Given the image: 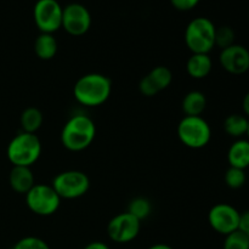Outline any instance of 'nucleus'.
<instances>
[{
	"mask_svg": "<svg viewBox=\"0 0 249 249\" xmlns=\"http://www.w3.org/2000/svg\"><path fill=\"white\" fill-rule=\"evenodd\" d=\"M21 128L24 133L36 134V131L41 128L44 122L43 113L36 107H27L21 114Z\"/></svg>",
	"mask_w": 249,
	"mask_h": 249,
	"instance_id": "nucleus-19",
	"label": "nucleus"
},
{
	"mask_svg": "<svg viewBox=\"0 0 249 249\" xmlns=\"http://www.w3.org/2000/svg\"><path fill=\"white\" fill-rule=\"evenodd\" d=\"M84 249H111L108 247V245H106L105 242L101 241H94V242H90L85 246Z\"/></svg>",
	"mask_w": 249,
	"mask_h": 249,
	"instance_id": "nucleus-29",
	"label": "nucleus"
},
{
	"mask_svg": "<svg viewBox=\"0 0 249 249\" xmlns=\"http://www.w3.org/2000/svg\"><path fill=\"white\" fill-rule=\"evenodd\" d=\"M51 186L61 199H77L89 191L90 179L80 170H66L53 178Z\"/></svg>",
	"mask_w": 249,
	"mask_h": 249,
	"instance_id": "nucleus-7",
	"label": "nucleus"
},
{
	"mask_svg": "<svg viewBox=\"0 0 249 249\" xmlns=\"http://www.w3.org/2000/svg\"><path fill=\"white\" fill-rule=\"evenodd\" d=\"M90 27H91V15L84 5L79 2H71L63 7L62 28L70 36H84L89 32Z\"/></svg>",
	"mask_w": 249,
	"mask_h": 249,
	"instance_id": "nucleus-10",
	"label": "nucleus"
},
{
	"mask_svg": "<svg viewBox=\"0 0 249 249\" xmlns=\"http://www.w3.org/2000/svg\"><path fill=\"white\" fill-rule=\"evenodd\" d=\"M228 162L230 167L246 170L249 167V140L237 139L231 143L228 151Z\"/></svg>",
	"mask_w": 249,
	"mask_h": 249,
	"instance_id": "nucleus-15",
	"label": "nucleus"
},
{
	"mask_svg": "<svg viewBox=\"0 0 249 249\" xmlns=\"http://www.w3.org/2000/svg\"><path fill=\"white\" fill-rule=\"evenodd\" d=\"M235 39L236 33L230 26H221L215 29V46L220 48L221 50L233 45Z\"/></svg>",
	"mask_w": 249,
	"mask_h": 249,
	"instance_id": "nucleus-23",
	"label": "nucleus"
},
{
	"mask_svg": "<svg viewBox=\"0 0 249 249\" xmlns=\"http://www.w3.org/2000/svg\"><path fill=\"white\" fill-rule=\"evenodd\" d=\"M12 249H51L50 246L40 237L27 236L17 241Z\"/></svg>",
	"mask_w": 249,
	"mask_h": 249,
	"instance_id": "nucleus-25",
	"label": "nucleus"
},
{
	"mask_svg": "<svg viewBox=\"0 0 249 249\" xmlns=\"http://www.w3.org/2000/svg\"><path fill=\"white\" fill-rule=\"evenodd\" d=\"M215 24L207 17H196L185 29V44L192 53H209L215 48Z\"/></svg>",
	"mask_w": 249,
	"mask_h": 249,
	"instance_id": "nucleus-4",
	"label": "nucleus"
},
{
	"mask_svg": "<svg viewBox=\"0 0 249 249\" xmlns=\"http://www.w3.org/2000/svg\"><path fill=\"white\" fill-rule=\"evenodd\" d=\"M140 230L141 221L128 212L114 215L107 225L109 240L118 245H125L134 241L140 233Z\"/></svg>",
	"mask_w": 249,
	"mask_h": 249,
	"instance_id": "nucleus-9",
	"label": "nucleus"
},
{
	"mask_svg": "<svg viewBox=\"0 0 249 249\" xmlns=\"http://www.w3.org/2000/svg\"><path fill=\"white\" fill-rule=\"evenodd\" d=\"M242 109H243V114L249 119V91L245 95L242 100Z\"/></svg>",
	"mask_w": 249,
	"mask_h": 249,
	"instance_id": "nucleus-30",
	"label": "nucleus"
},
{
	"mask_svg": "<svg viewBox=\"0 0 249 249\" xmlns=\"http://www.w3.org/2000/svg\"><path fill=\"white\" fill-rule=\"evenodd\" d=\"M63 7L57 0H38L33 7L34 23L40 33L53 34L62 28Z\"/></svg>",
	"mask_w": 249,
	"mask_h": 249,
	"instance_id": "nucleus-8",
	"label": "nucleus"
},
{
	"mask_svg": "<svg viewBox=\"0 0 249 249\" xmlns=\"http://www.w3.org/2000/svg\"><path fill=\"white\" fill-rule=\"evenodd\" d=\"M181 108L185 116L201 117L207 108L206 95L198 90H192V91L187 92L182 99Z\"/></svg>",
	"mask_w": 249,
	"mask_h": 249,
	"instance_id": "nucleus-16",
	"label": "nucleus"
},
{
	"mask_svg": "<svg viewBox=\"0 0 249 249\" xmlns=\"http://www.w3.org/2000/svg\"><path fill=\"white\" fill-rule=\"evenodd\" d=\"M147 75L151 79V82L153 83V85L157 88L158 91L167 89L173 82L172 71L168 67H165V66H157L153 70H151V72Z\"/></svg>",
	"mask_w": 249,
	"mask_h": 249,
	"instance_id": "nucleus-21",
	"label": "nucleus"
},
{
	"mask_svg": "<svg viewBox=\"0 0 249 249\" xmlns=\"http://www.w3.org/2000/svg\"><path fill=\"white\" fill-rule=\"evenodd\" d=\"M249 119L245 114L232 113L228 116L224 121V130L231 138L242 139L243 136L247 135Z\"/></svg>",
	"mask_w": 249,
	"mask_h": 249,
	"instance_id": "nucleus-18",
	"label": "nucleus"
},
{
	"mask_svg": "<svg viewBox=\"0 0 249 249\" xmlns=\"http://www.w3.org/2000/svg\"><path fill=\"white\" fill-rule=\"evenodd\" d=\"M247 135H248V140H249V123H248V130H247Z\"/></svg>",
	"mask_w": 249,
	"mask_h": 249,
	"instance_id": "nucleus-32",
	"label": "nucleus"
},
{
	"mask_svg": "<svg viewBox=\"0 0 249 249\" xmlns=\"http://www.w3.org/2000/svg\"><path fill=\"white\" fill-rule=\"evenodd\" d=\"M219 62L230 74H245L249 71V50L246 46L235 43L220 51Z\"/></svg>",
	"mask_w": 249,
	"mask_h": 249,
	"instance_id": "nucleus-12",
	"label": "nucleus"
},
{
	"mask_svg": "<svg viewBox=\"0 0 249 249\" xmlns=\"http://www.w3.org/2000/svg\"><path fill=\"white\" fill-rule=\"evenodd\" d=\"M96 136V125L89 116L74 114L61 130V143L71 152H80L89 147Z\"/></svg>",
	"mask_w": 249,
	"mask_h": 249,
	"instance_id": "nucleus-2",
	"label": "nucleus"
},
{
	"mask_svg": "<svg viewBox=\"0 0 249 249\" xmlns=\"http://www.w3.org/2000/svg\"><path fill=\"white\" fill-rule=\"evenodd\" d=\"M224 181H225L226 186L229 189L238 190L245 186L246 181H247V175H246V172L243 169L230 167L225 172Z\"/></svg>",
	"mask_w": 249,
	"mask_h": 249,
	"instance_id": "nucleus-22",
	"label": "nucleus"
},
{
	"mask_svg": "<svg viewBox=\"0 0 249 249\" xmlns=\"http://www.w3.org/2000/svg\"><path fill=\"white\" fill-rule=\"evenodd\" d=\"M147 249H174V248L170 247L169 245H165V243H156V245H152Z\"/></svg>",
	"mask_w": 249,
	"mask_h": 249,
	"instance_id": "nucleus-31",
	"label": "nucleus"
},
{
	"mask_svg": "<svg viewBox=\"0 0 249 249\" xmlns=\"http://www.w3.org/2000/svg\"><path fill=\"white\" fill-rule=\"evenodd\" d=\"M238 230L249 238V211H245L240 214V223H238Z\"/></svg>",
	"mask_w": 249,
	"mask_h": 249,
	"instance_id": "nucleus-28",
	"label": "nucleus"
},
{
	"mask_svg": "<svg viewBox=\"0 0 249 249\" xmlns=\"http://www.w3.org/2000/svg\"><path fill=\"white\" fill-rule=\"evenodd\" d=\"M240 212L229 203H218L211 208L208 213V223L215 232L229 235L238 230Z\"/></svg>",
	"mask_w": 249,
	"mask_h": 249,
	"instance_id": "nucleus-11",
	"label": "nucleus"
},
{
	"mask_svg": "<svg viewBox=\"0 0 249 249\" xmlns=\"http://www.w3.org/2000/svg\"><path fill=\"white\" fill-rule=\"evenodd\" d=\"M213 70L209 53H192L186 62V72L194 79H204Z\"/></svg>",
	"mask_w": 249,
	"mask_h": 249,
	"instance_id": "nucleus-14",
	"label": "nucleus"
},
{
	"mask_svg": "<svg viewBox=\"0 0 249 249\" xmlns=\"http://www.w3.org/2000/svg\"><path fill=\"white\" fill-rule=\"evenodd\" d=\"M177 134L182 145L192 150L206 147L212 139L211 125L202 116H185L178 124Z\"/></svg>",
	"mask_w": 249,
	"mask_h": 249,
	"instance_id": "nucleus-5",
	"label": "nucleus"
},
{
	"mask_svg": "<svg viewBox=\"0 0 249 249\" xmlns=\"http://www.w3.org/2000/svg\"><path fill=\"white\" fill-rule=\"evenodd\" d=\"M128 213L135 216L140 221L145 220L152 213V203L146 197H135L128 206Z\"/></svg>",
	"mask_w": 249,
	"mask_h": 249,
	"instance_id": "nucleus-20",
	"label": "nucleus"
},
{
	"mask_svg": "<svg viewBox=\"0 0 249 249\" xmlns=\"http://www.w3.org/2000/svg\"><path fill=\"white\" fill-rule=\"evenodd\" d=\"M58 43L53 34L40 33L34 41V53L40 60L48 61L56 56Z\"/></svg>",
	"mask_w": 249,
	"mask_h": 249,
	"instance_id": "nucleus-17",
	"label": "nucleus"
},
{
	"mask_svg": "<svg viewBox=\"0 0 249 249\" xmlns=\"http://www.w3.org/2000/svg\"><path fill=\"white\" fill-rule=\"evenodd\" d=\"M9 184L16 194L26 195L36 185L33 172L29 167H12L9 174Z\"/></svg>",
	"mask_w": 249,
	"mask_h": 249,
	"instance_id": "nucleus-13",
	"label": "nucleus"
},
{
	"mask_svg": "<svg viewBox=\"0 0 249 249\" xmlns=\"http://www.w3.org/2000/svg\"><path fill=\"white\" fill-rule=\"evenodd\" d=\"M139 90H140V92L143 95V96H147V97L156 96V95L160 92L157 90V88L153 85V83L151 82L148 75H145V77L140 80V83H139Z\"/></svg>",
	"mask_w": 249,
	"mask_h": 249,
	"instance_id": "nucleus-26",
	"label": "nucleus"
},
{
	"mask_svg": "<svg viewBox=\"0 0 249 249\" xmlns=\"http://www.w3.org/2000/svg\"><path fill=\"white\" fill-rule=\"evenodd\" d=\"M201 0H170V4L179 11H190L199 4Z\"/></svg>",
	"mask_w": 249,
	"mask_h": 249,
	"instance_id": "nucleus-27",
	"label": "nucleus"
},
{
	"mask_svg": "<svg viewBox=\"0 0 249 249\" xmlns=\"http://www.w3.org/2000/svg\"><path fill=\"white\" fill-rule=\"evenodd\" d=\"M41 155V142L36 134L21 133L11 139L6 148V156L12 167L31 168Z\"/></svg>",
	"mask_w": 249,
	"mask_h": 249,
	"instance_id": "nucleus-3",
	"label": "nucleus"
},
{
	"mask_svg": "<svg viewBox=\"0 0 249 249\" xmlns=\"http://www.w3.org/2000/svg\"><path fill=\"white\" fill-rule=\"evenodd\" d=\"M112 83L101 73H88L82 75L73 87V96L78 104L85 107H97L111 96Z\"/></svg>",
	"mask_w": 249,
	"mask_h": 249,
	"instance_id": "nucleus-1",
	"label": "nucleus"
},
{
	"mask_svg": "<svg viewBox=\"0 0 249 249\" xmlns=\"http://www.w3.org/2000/svg\"><path fill=\"white\" fill-rule=\"evenodd\" d=\"M223 249H249V238L240 230L225 236Z\"/></svg>",
	"mask_w": 249,
	"mask_h": 249,
	"instance_id": "nucleus-24",
	"label": "nucleus"
},
{
	"mask_svg": "<svg viewBox=\"0 0 249 249\" xmlns=\"http://www.w3.org/2000/svg\"><path fill=\"white\" fill-rule=\"evenodd\" d=\"M29 211L39 216L53 215L61 206V198L51 185L36 184L26 194Z\"/></svg>",
	"mask_w": 249,
	"mask_h": 249,
	"instance_id": "nucleus-6",
	"label": "nucleus"
}]
</instances>
